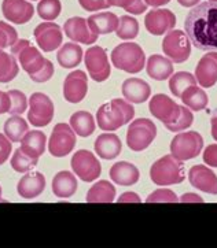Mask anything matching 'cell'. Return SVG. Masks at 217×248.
<instances>
[{
	"mask_svg": "<svg viewBox=\"0 0 217 248\" xmlns=\"http://www.w3.org/2000/svg\"><path fill=\"white\" fill-rule=\"evenodd\" d=\"M179 202H182V203H188V202H194V203H203V199H202L200 195H195V193H184Z\"/></svg>",
	"mask_w": 217,
	"mask_h": 248,
	"instance_id": "obj_48",
	"label": "cell"
},
{
	"mask_svg": "<svg viewBox=\"0 0 217 248\" xmlns=\"http://www.w3.org/2000/svg\"><path fill=\"white\" fill-rule=\"evenodd\" d=\"M94 147H95V152L98 154V156H100L102 159L110 160L120 155L121 150H122V143L117 135L103 133V135L98 136Z\"/></svg>",
	"mask_w": 217,
	"mask_h": 248,
	"instance_id": "obj_23",
	"label": "cell"
},
{
	"mask_svg": "<svg viewBox=\"0 0 217 248\" xmlns=\"http://www.w3.org/2000/svg\"><path fill=\"white\" fill-rule=\"evenodd\" d=\"M29 132V125L28 122L19 117V115H13L4 122V135L13 141L18 143L21 141L24 136Z\"/></svg>",
	"mask_w": 217,
	"mask_h": 248,
	"instance_id": "obj_33",
	"label": "cell"
},
{
	"mask_svg": "<svg viewBox=\"0 0 217 248\" xmlns=\"http://www.w3.org/2000/svg\"><path fill=\"white\" fill-rule=\"evenodd\" d=\"M18 40V33L10 24L0 21V49L13 47Z\"/></svg>",
	"mask_w": 217,
	"mask_h": 248,
	"instance_id": "obj_42",
	"label": "cell"
},
{
	"mask_svg": "<svg viewBox=\"0 0 217 248\" xmlns=\"http://www.w3.org/2000/svg\"><path fill=\"white\" fill-rule=\"evenodd\" d=\"M170 0H145V3L147 6H151V7H161L168 4Z\"/></svg>",
	"mask_w": 217,
	"mask_h": 248,
	"instance_id": "obj_50",
	"label": "cell"
},
{
	"mask_svg": "<svg viewBox=\"0 0 217 248\" xmlns=\"http://www.w3.org/2000/svg\"><path fill=\"white\" fill-rule=\"evenodd\" d=\"M118 203H140V198L137 196L135 192H125L121 195L118 200H117Z\"/></svg>",
	"mask_w": 217,
	"mask_h": 248,
	"instance_id": "obj_47",
	"label": "cell"
},
{
	"mask_svg": "<svg viewBox=\"0 0 217 248\" xmlns=\"http://www.w3.org/2000/svg\"><path fill=\"white\" fill-rule=\"evenodd\" d=\"M185 34L194 47L201 51H217V3L203 1L187 14Z\"/></svg>",
	"mask_w": 217,
	"mask_h": 248,
	"instance_id": "obj_1",
	"label": "cell"
},
{
	"mask_svg": "<svg viewBox=\"0 0 217 248\" xmlns=\"http://www.w3.org/2000/svg\"><path fill=\"white\" fill-rule=\"evenodd\" d=\"M135 108L124 99H113L102 104L97 112L98 126L105 132H114L134 120Z\"/></svg>",
	"mask_w": 217,
	"mask_h": 248,
	"instance_id": "obj_3",
	"label": "cell"
},
{
	"mask_svg": "<svg viewBox=\"0 0 217 248\" xmlns=\"http://www.w3.org/2000/svg\"><path fill=\"white\" fill-rule=\"evenodd\" d=\"M46 143H47V136L44 135V132L32 130L28 132L21 140L19 148L33 159H39L46 151Z\"/></svg>",
	"mask_w": 217,
	"mask_h": 248,
	"instance_id": "obj_26",
	"label": "cell"
},
{
	"mask_svg": "<svg viewBox=\"0 0 217 248\" xmlns=\"http://www.w3.org/2000/svg\"><path fill=\"white\" fill-rule=\"evenodd\" d=\"M112 63L129 74L140 73L146 66L145 51L136 43H122L112 51Z\"/></svg>",
	"mask_w": 217,
	"mask_h": 248,
	"instance_id": "obj_5",
	"label": "cell"
},
{
	"mask_svg": "<svg viewBox=\"0 0 217 248\" xmlns=\"http://www.w3.org/2000/svg\"><path fill=\"white\" fill-rule=\"evenodd\" d=\"M191 85H197V78L191 73L179 72L175 73L173 76H170L169 89L176 97L182 96V93Z\"/></svg>",
	"mask_w": 217,
	"mask_h": 248,
	"instance_id": "obj_35",
	"label": "cell"
},
{
	"mask_svg": "<svg viewBox=\"0 0 217 248\" xmlns=\"http://www.w3.org/2000/svg\"><path fill=\"white\" fill-rule=\"evenodd\" d=\"M209 1H216V3H217V0H209Z\"/></svg>",
	"mask_w": 217,
	"mask_h": 248,
	"instance_id": "obj_53",
	"label": "cell"
},
{
	"mask_svg": "<svg viewBox=\"0 0 217 248\" xmlns=\"http://www.w3.org/2000/svg\"><path fill=\"white\" fill-rule=\"evenodd\" d=\"M179 1V4H182L183 7H195L198 3H200V0H177Z\"/></svg>",
	"mask_w": 217,
	"mask_h": 248,
	"instance_id": "obj_51",
	"label": "cell"
},
{
	"mask_svg": "<svg viewBox=\"0 0 217 248\" xmlns=\"http://www.w3.org/2000/svg\"><path fill=\"white\" fill-rule=\"evenodd\" d=\"M117 37L122 40H134L139 34V24L135 18L131 16H122L118 19V26L116 31Z\"/></svg>",
	"mask_w": 217,
	"mask_h": 248,
	"instance_id": "obj_36",
	"label": "cell"
},
{
	"mask_svg": "<svg viewBox=\"0 0 217 248\" xmlns=\"http://www.w3.org/2000/svg\"><path fill=\"white\" fill-rule=\"evenodd\" d=\"M1 11L7 21L17 25L29 22L34 16V7L28 0H3Z\"/></svg>",
	"mask_w": 217,
	"mask_h": 248,
	"instance_id": "obj_17",
	"label": "cell"
},
{
	"mask_svg": "<svg viewBox=\"0 0 217 248\" xmlns=\"http://www.w3.org/2000/svg\"><path fill=\"white\" fill-rule=\"evenodd\" d=\"M118 16L113 13L105 11V13H98V14H92L87 19L91 31L94 33L99 34H109L117 31L118 26Z\"/></svg>",
	"mask_w": 217,
	"mask_h": 248,
	"instance_id": "obj_27",
	"label": "cell"
},
{
	"mask_svg": "<svg viewBox=\"0 0 217 248\" xmlns=\"http://www.w3.org/2000/svg\"><path fill=\"white\" fill-rule=\"evenodd\" d=\"M11 143L13 141L7 136L0 133V166L3 163H6V160L10 158V154H11V150H13Z\"/></svg>",
	"mask_w": 217,
	"mask_h": 248,
	"instance_id": "obj_44",
	"label": "cell"
},
{
	"mask_svg": "<svg viewBox=\"0 0 217 248\" xmlns=\"http://www.w3.org/2000/svg\"><path fill=\"white\" fill-rule=\"evenodd\" d=\"M11 54L34 82H47L54 76L52 62L41 55L40 51L32 46L29 40H17L11 47Z\"/></svg>",
	"mask_w": 217,
	"mask_h": 248,
	"instance_id": "obj_2",
	"label": "cell"
},
{
	"mask_svg": "<svg viewBox=\"0 0 217 248\" xmlns=\"http://www.w3.org/2000/svg\"><path fill=\"white\" fill-rule=\"evenodd\" d=\"M195 78L202 88H212L217 82V52H208L195 67Z\"/></svg>",
	"mask_w": 217,
	"mask_h": 248,
	"instance_id": "obj_20",
	"label": "cell"
},
{
	"mask_svg": "<svg viewBox=\"0 0 217 248\" xmlns=\"http://www.w3.org/2000/svg\"><path fill=\"white\" fill-rule=\"evenodd\" d=\"M157 137V126L149 118H139L131 122L127 130V144L132 151L140 152L149 148Z\"/></svg>",
	"mask_w": 217,
	"mask_h": 248,
	"instance_id": "obj_6",
	"label": "cell"
},
{
	"mask_svg": "<svg viewBox=\"0 0 217 248\" xmlns=\"http://www.w3.org/2000/svg\"><path fill=\"white\" fill-rule=\"evenodd\" d=\"M33 34L37 46L44 52H51L59 48L64 40V33L61 26L54 22H43L39 26H36Z\"/></svg>",
	"mask_w": 217,
	"mask_h": 248,
	"instance_id": "obj_14",
	"label": "cell"
},
{
	"mask_svg": "<svg viewBox=\"0 0 217 248\" xmlns=\"http://www.w3.org/2000/svg\"><path fill=\"white\" fill-rule=\"evenodd\" d=\"M194 122V115L191 110L185 106H180V115L176 120V122L170 124V125H167V129L170 130V132H182V130H185L188 129Z\"/></svg>",
	"mask_w": 217,
	"mask_h": 248,
	"instance_id": "obj_40",
	"label": "cell"
},
{
	"mask_svg": "<svg viewBox=\"0 0 217 248\" xmlns=\"http://www.w3.org/2000/svg\"><path fill=\"white\" fill-rule=\"evenodd\" d=\"M19 72V66L17 63L14 55L0 49V82H10L17 77Z\"/></svg>",
	"mask_w": 217,
	"mask_h": 248,
	"instance_id": "obj_34",
	"label": "cell"
},
{
	"mask_svg": "<svg viewBox=\"0 0 217 248\" xmlns=\"http://www.w3.org/2000/svg\"><path fill=\"white\" fill-rule=\"evenodd\" d=\"M10 106H11V100H10V96H8V92L0 91V114L8 112Z\"/></svg>",
	"mask_w": 217,
	"mask_h": 248,
	"instance_id": "obj_46",
	"label": "cell"
},
{
	"mask_svg": "<svg viewBox=\"0 0 217 248\" xmlns=\"http://www.w3.org/2000/svg\"><path fill=\"white\" fill-rule=\"evenodd\" d=\"M62 10V4L59 0H39L37 4V14L41 19L51 22L56 19Z\"/></svg>",
	"mask_w": 217,
	"mask_h": 248,
	"instance_id": "obj_37",
	"label": "cell"
},
{
	"mask_svg": "<svg viewBox=\"0 0 217 248\" xmlns=\"http://www.w3.org/2000/svg\"><path fill=\"white\" fill-rule=\"evenodd\" d=\"M122 95L129 103H145L151 95V88L146 81L140 78H128L122 82Z\"/></svg>",
	"mask_w": 217,
	"mask_h": 248,
	"instance_id": "obj_22",
	"label": "cell"
},
{
	"mask_svg": "<svg viewBox=\"0 0 217 248\" xmlns=\"http://www.w3.org/2000/svg\"><path fill=\"white\" fill-rule=\"evenodd\" d=\"M146 70L153 80H168L169 77L173 74V63L169 58L154 54L149 58L147 64H146Z\"/></svg>",
	"mask_w": 217,
	"mask_h": 248,
	"instance_id": "obj_25",
	"label": "cell"
},
{
	"mask_svg": "<svg viewBox=\"0 0 217 248\" xmlns=\"http://www.w3.org/2000/svg\"><path fill=\"white\" fill-rule=\"evenodd\" d=\"M116 198V188L112 183L100 180L94 184L87 192V203H112Z\"/></svg>",
	"mask_w": 217,
	"mask_h": 248,
	"instance_id": "obj_29",
	"label": "cell"
},
{
	"mask_svg": "<svg viewBox=\"0 0 217 248\" xmlns=\"http://www.w3.org/2000/svg\"><path fill=\"white\" fill-rule=\"evenodd\" d=\"M110 7H121L124 8L129 14L140 16L142 13L147 11V4L145 0H107Z\"/></svg>",
	"mask_w": 217,
	"mask_h": 248,
	"instance_id": "obj_39",
	"label": "cell"
},
{
	"mask_svg": "<svg viewBox=\"0 0 217 248\" xmlns=\"http://www.w3.org/2000/svg\"><path fill=\"white\" fill-rule=\"evenodd\" d=\"M46 189V177L40 171L25 174L17 185V191L24 199H34Z\"/></svg>",
	"mask_w": 217,
	"mask_h": 248,
	"instance_id": "obj_21",
	"label": "cell"
},
{
	"mask_svg": "<svg viewBox=\"0 0 217 248\" xmlns=\"http://www.w3.org/2000/svg\"><path fill=\"white\" fill-rule=\"evenodd\" d=\"M149 110L151 115L158 121H161L165 126L176 122L180 115V106L173 99H170L164 93L154 95L153 99H150Z\"/></svg>",
	"mask_w": 217,
	"mask_h": 248,
	"instance_id": "obj_13",
	"label": "cell"
},
{
	"mask_svg": "<svg viewBox=\"0 0 217 248\" xmlns=\"http://www.w3.org/2000/svg\"><path fill=\"white\" fill-rule=\"evenodd\" d=\"M70 126L76 135L81 137H89L95 132V121L88 111H77L70 117Z\"/></svg>",
	"mask_w": 217,
	"mask_h": 248,
	"instance_id": "obj_32",
	"label": "cell"
},
{
	"mask_svg": "<svg viewBox=\"0 0 217 248\" xmlns=\"http://www.w3.org/2000/svg\"><path fill=\"white\" fill-rule=\"evenodd\" d=\"M55 108L54 103L51 102L47 95L41 92H34L29 97V111H28V121L33 126L43 128L50 125V122L54 118Z\"/></svg>",
	"mask_w": 217,
	"mask_h": 248,
	"instance_id": "obj_9",
	"label": "cell"
},
{
	"mask_svg": "<svg viewBox=\"0 0 217 248\" xmlns=\"http://www.w3.org/2000/svg\"><path fill=\"white\" fill-rule=\"evenodd\" d=\"M203 148V139L198 132H183L170 141V154L179 160L197 158Z\"/></svg>",
	"mask_w": 217,
	"mask_h": 248,
	"instance_id": "obj_7",
	"label": "cell"
},
{
	"mask_svg": "<svg viewBox=\"0 0 217 248\" xmlns=\"http://www.w3.org/2000/svg\"><path fill=\"white\" fill-rule=\"evenodd\" d=\"M65 34L74 43L80 44H94L98 40V34L94 33L89 28L85 18L73 16L69 18L64 25Z\"/></svg>",
	"mask_w": 217,
	"mask_h": 248,
	"instance_id": "obj_18",
	"label": "cell"
},
{
	"mask_svg": "<svg viewBox=\"0 0 217 248\" xmlns=\"http://www.w3.org/2000/svg\"><path fill=\"white\" fill-rule=\"evenodd\" d=\"M84 63L87 66L89 77L97 82H103L112 74V66L109 63L107 52L99 46H94L87 49L84 55Z\"/></svg>",
	"mask_w": 217,
	"mask_h": 248,
	"instance_id": "obj_10",
	"label": "cell"
},
{
	"mask_svg": "<svg viewBox=\"0 0 217 248\" xmlns=\"http://www.w3.org/2000/svg\"><path fill=\"white\" fill-rule=\"evenodd\" d=\"M77 180L70 171H59L52 180V192L56 198L67 199L72 198L77 191Z\"/></svg>",
	"mask_w": 217,
	"mask_h": 248,
	"instance_id": "obj_28",
	"label": "cell"
},
{
	"mask_svg": "<svg viewBox=\"0 0 217 248\" xmlns=\"http://www.w3.org/2000/svg\"><path fill=\"white\" fill-rule=\"evenodd\" d=\"M37 162L39 159H33L29 155H26L21 148H17L11 158V168L18 173H28L37 165Z\"/></svg>",
	"mask_w": 217,
	"mask_h": 248,
	"instance_id": "obj_38",
	"label": "cell"
},
{
	"mask_svg": "<svg viewBox=\"0 0 217 248\" xmlns=\"http://www.w3.org/2000/svg\"><path fill=\"white\" fill-rule=\"evenodd\" d=\"M203 162L210 168H217V144H210L205 148Z\"/></svg>",
	"mask_w": 217,
	"mask_h": 248,
	"instance_id": "obj_45",
	"label": "cell"
},
{
	"mask_svg": "<svg viewBox=\"0 0 217 248\" xmlns=\"http://www.w3.org/2000/svg\"><path fill=\"white\" fill-rule=\"evenodd\" d=\"M150 178L158 186H168L183 183L185 178L183 160H179L173 155H165L150 169Z\"/></svg>",
	"mask_w": 217,
	"mask_h": 248,
	"instance_id": "obj_4",
	"label": "cell"
},
{
	"mask_svg": "<svg viewBox=\"0 0 217 248\" xmlns=\"http://www.w3.org/2000/svg\"><path fill=\"white\" fill-rule=\"evenodd\" d=\"M175 25H176V16L170 10L167 8H157L153 11H149L145 16L146 29L154 36H161L173 31Z\"/></svg>",
	"mask_w": 217,
	"mask_h": 248,
	"instance_id": "obj_15",
	"label": "cell"
},
{
	"mask_svg": "<svg viewBox=\"0 0 217 248\" xmlns=\"http://www.w3.org/2000/svg\"><path fill=\"white\" fill-rule=\"evenodd\" d=\"M8 96H10V100H11V106H10V110H8L10 114L21 115L22 112L26 111L28 99L25 96L24 92L17 91V89H11V91H8Z\"/></svg>",
	"mask_w": 217,
	"mask_h": 248,
	"instance_id": "obj_41",
	"label": "cell"
},
{
	"mask_svg": "<svg viewBox=\"0 0 217 248\" xmlns=\"http://www.w3.org/2000/svg\"><path fill=\"white\" fill-rule=\"evenodd\" d=\"M73 171L80 180L85 183H92L102 173V166L98 158L92 152L87 150H80L72 156L70 160Z\"/></svg>",
	"mask_w": 217,
	"mask_h": 248,
	"instance_id": "obj_11",
	"label": "cell"
},
{
	"mask_svg": "<svg viewBox=\"0 0 217 248\" xmlns=\"http://www.w3.org/2000/svg\"><path fill=\"white\" fill-rule=\"evenodd\" d=\"M0 200H1V186H0Z\"/></svg>",
	"mask_w": 217,
	"mask_h": 248,
	"instance_id": "obj_52",
	"label": "cell"
},
{
	"mask_svg": "<svg viewBox=\"0 0 217 248\" xmlns=\"http://www.w3.org/2000/svg\"><path fill=\"white\" fill-rule=\"evenodd\" d=\"M164 54L175 63H183L191 55V41L183 31H170L162 41Z\"/></svg>",
	"mask_w": 217,
	"mask_h": 248,
	"instance_id": "obj_8",
	"label": "cell"
},
{
	"mask_svg": "<svg viewBox=\"0 0 217 248\" xmlns=\"http://www.w3.org/2000/svg\"><path fill=\"white\" fill-rule=\"evenodd\" d=\"M83 49L76 43H65L56 54L58 63L64 69H73L81 63L83 59Z\"/></svg>",
	"mask_w": 217,
	"mask_h": 248,
	"instance_id": "obj_30",
	"label": "cell"
},
{
	"mask_svg": "<svg viewBox=\"0 0 217 248\" xmlns=\"http://www.w3.org/2000/svg\"><path fill=\"white\" fill-rule=\"evenodd\" d=\"M88 92V77L83 70L72 72L64 82V97L69 103H80Z\"/></svg>",
	"mask_w": 217,
	"mask_h": 248,
	"instance_id": "obj_16",
	"label": "cell"
},
{
	"mask_svg": "<svg viewBox=\"0 0 217 248\" xmlns=\"http://www.w3.org/2000/svg\"><path fill=\"white\" fill-rule=\"evenodd\" d=\"M76 132L67 124H58L51 133L49 151L55 158H64L73 151L76 145Z\"/></svg>",
	"mask_w": 217,
	"mask_h": 248,
	"instance_id": "obj_12",
	"label": "cell"
},
{
	"mask_svg": "<svg viewBox=\"0 0 217 248\" xmlns=\"http://www.w3.org/2000/svg\"><path fill=\"white\" fill-rule=\"evenodd\" d=\"M179 198L176 193L170 189H157L153 193L149 195L146 199V203H177Z\"/></svg>",
	"mask_w": 217,
	"mask_h": 248,
	"instance_id": "obj_43",
	"label": "cell"
},
{
	"mask_svg": "<svg viewBox=\"0 0 217 248\" xmlns=\"http://www.w3.org/2000/svg\"><path fill=\"white\" fill-rule=\"evenodd\" d=\"M32 1H33V0H32Z\"/></svg>",
	"mask_w": 217,
	"mask_h": 248,
	"instance_id": "obj_54",
	"label": "cell"
},
{
	"mask_svg": "<svg viewBox=\"0 0 217 248\" xmlns=\"http://www.w3.org/2000/svg\"><path fill=\"white\" fill-rule=\"evenodd\" d=\"M188 181L202 192L217 195V176L205 165H197L190 169Z\"/></svg>",
	"mask_w": 217,
	"mask_h": 248,
	"instance_id": "obj_19",
	"label": "cell"
},
{
	"mask_svg": "<svg viewBox=\"0 0 217 248\" xmlns=\"http://www.w3.org/2000/svg\"><path fill=\"white\" fill-rule=\"evenodd\" d=\"M210 125H212V137L217 141V108L210 114Z\"/></svg>",
	"mask_w": 217,
	"mask_h": 248,
	"instance_id": "obj_49",
	"label": "cell"
},
{
	"mask_svg": "<svg viewBox=\"0 0 217 248\" xmlns=\"http://www.w3.org/2000/svg\"><path fill=\"white\" fill-rule=\"evenodd\" d=\"M140 173L135 165L129 162H117L110 169V178L116 184L131 186L139 181Z\"/></svg>",
	"mask_w": 217,
	"mask_h": 248,
	"instance_id": "obj_24",
	"label": "cell"
},
{
	"mask_svg": "<svg viewBox=\"0 0 217 248\" xmlns=\"http://www.w3.org/2000/svg\"><path fill=\"white\" fill-rule=\"evenodd\" d=\"M180 99L185 107H188L193 111H201L203 108H206V106L209 103V97L206 95V92L202 88H198L197 85L188 87L182 93Z\"/></svg>",
	"mask_w": 217,
	"mask_h": 248,
	"instance_id": "obj_31",
	"label": "cell"
}]
</instances>
